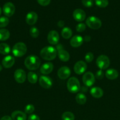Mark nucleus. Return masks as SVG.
<instances>
[{
	"mask_svg": "<svg viewBox=\"0 0 120 120\" xmlns=\"http://www.w3.org/2000/svg\"><path fill=\"white\" fill-rule=\"evenodd\" d=\"M57 50L56 48L51 46H47L42 48L40 51V56L45 60H52L56 57Z\"/></svg>",
	"mask_w": 120,
	"mask_h": 120,
	"instance_id": "obj_1",
	"label": "nucleus"
},
{
	"mask_svg": "<svg viewBox=\"0 0 120 120\" xmlns=\"http://www.w3.org/2000/svg\"><path fill=\"white\" fill-rule=\"evenodd\" d=\"M24 64L28 70H35L40 68L41 60L40 58L35 55H29L26 57Z\"/></svg>",
	"mask_w": 120,
	"mask_h": 120,
	"instance_id": "obj_2",
	"label": "nucleus"
},
{
	"mask_svg": "<svg viewBox=\"0 0 120 120\" xmlns=\"http://www.w3.org/2000/svg\"><path fill=\"white\" fill-rule=\"evenodd\" d=\"M27 51V47L23 42H18L15 43L12 48V53L14 56L21 57L24 56Z\"/></svg>",
	"mask_w": 120,
	"mask_h": 120,
	"instance_id": "obj_3",
	"label": "nucleus"
},
{
	"mask_svg": "<svg viewBox=\"0 0 120 120\" xmlns=\"http://www.w3.org/2000/svg\"><path fill=\"white\" fill-rule=\"evenodd\" d=\"M67 89L71 93H76L80 90L81 86L78 79L76 77H72L67 82Z\"/></svg>",
	"mask_w": 120,
	"mask_h": 120,
	"instance_id": "obj_4",
	"label": "nucleus"
},
{
	"mask_svg": "<svg viewBox=\"0 0 120 120\" xmlns=\"http://www.w3.org/2000/svg\"><path fill=\"white\" fill-rule=\"evenodd\" d=\"M86 24L91 29L96 30L101 28L102 26V22L98 18L94 16H89L86 20Z\"/></svg>",
	"mask_w": 120,
	"mask_h": 120,
	"instance_id": "obj_5",
	"label": "nucleus"
},
{
	"mask_svg": "<svg viewBox=\"0 0 120 120\" xmlns=\"http://www.w3.org/2000/svg\"><path fill=\"white\" fill-rule=\"evenodd\" d=\"M96 66L101 70H105L109 67L110 64V60L108 56L102 55L98 57L96 60Z\"/></svg>",
	"mask_w": 120,
	"mask_h": 120,
	"instance_id": "obj_6",
	"label": "nucleus"
},
{
	"mask_svg": "<svg viewBox=\"0 0 120 120\" xmlns=\"http://www.w3.org/2000/svg\"><path fill=\"white\" fill-rule=\"evenodd\" d=\"M82 82L87 87H91L95 82V77L92 73L90 71L85 73L82 76Z\"/></svg>",
	"mask_w": 120,
	"mask_h": 120,
	"instance_id": "obj_7",
	"label": "nucleus"
},
{
	"mask_svg": "<svg viewBox=\"0 0 120 120\" xmlns=\"http://www.w3.org/2000/svg\"><path fill=\"white\" fill-rule=\"evenodd\" d=\"M14 76L15 81L20 84L24 83L27 79L25 71L21 69H18L15 70Z\"/></svg>",
	"mask_w": 120,
	"mask_h": 120,
	"instance_id": "obj_8",
	"label": "nucleus"
},
{
	"mask_svg": "<svg viewBox=\"0 0 120 120\" xmlns=\"http://www.w3.org/2000/svg\"><path fill=\"white\" fill-rule=\"evenodd\" d=\"M47 40L48 42L52 45H57L60 41V35L58 32L54 30H51L48 34Z\"/></svg>",
	"mask_w": 120,
	"mask_h": 120,
	"instance_id": "obj_9",
	"label": "nucleus"
},
{
	"mask_svg": "<svg viewBox=\"0 0 120 120\" xmlns=\"http://www.w3.org/2000/svg\"><path fill=\"white\" fill-rule=\"evenodd\" d=\"M87 69V65L85 62L82 60H80L76 62L74 66V72L77 75H82Z\"/></svg>",
	"mask_w": 120,
	"mask_h": 120,
	"instance_id": "obj_10",
	"label": "nucleus"
},
{
	"mask_svg": "<svg viewBox=\"0 0 120 120\" xmlns=\"http://www.w3.org/2000/svg\"><path fill=\"white\" fill-rule=\"evenodd\" d=\"M3 12L5 16L8 17L12 16L15 11L14 5L12 2H8L5 4L3 6Z\"/></svg>",
	"mask_w": 120,
	"mask_h": 120,
	"instance_id": "obj_11",
	"label": "nucleus"
},
{
	"mask_svg": "<svg viewBox=\"0 0 120 120\" xmlns=\"http://www.w3.org/2000/svg\"><path fill=\"white\" fill-rule=\"evenodd\" d=\"M40 85L42 88L45 89H49L52 86V81L50 77L47 76H42L39 79Z\"/></svg>",
	"mask_w": 120,
	"mask_h": 120,
	"instance_id": "obj_12",
	"label": "nucleus"
},
{
	"mask_svg": "<svg viewBox=\"0 0 120 120\" xmlns=\"http://www.w3.org/2000/svg\"><path fill=\"white\" fill-rule=\"evenodd\" d=\"M57 74L60 79L65 80L71 75V70L67 66H62L58 69Z\"/></svg>",
	"mask_w": 120,
	"mask_h": 120,
	"instance_id": "obj_13",
	"label": "nucleus"
},
{
	"mask_svg": "<svg viewBox=\"0 0 120 120\" xmlns=\"http://www.w3.org/2000/svg\"><path fill=\"white\" fill-rule=\"evenodd\" d=\"M25 21L27 24L29 25H34L38 21L37 14L34 11L29 12L26 15Z\"/></svg>",
	"mask_w": 120,
	"mask_h": 120,
	"instance_id": "obj_14",
	"label": "nucleus"
},
{
	"mask_svg": "<svg viewBox=\"0 0 120 120\" xmlns=\"http://www.w3.org/2000/svg\"><path fill=\"white\" fill-rule=\"evenodd\" d=\"M73 18L77 22H82L86 18V14L81 9H76L73 12Z\"/></svg>",
	"mask_w": 120,
	"mask_h": 120,
	"instance_id": "obj_15",
	"label": "nucleus"
},
{
	"mask_svg": "<svg viewBox=\"0 0 120 120\" xmlns=\"http://www.w3.org/2000/svg\"><path fill=\"white\" fill-rule=\"evenodd\" d=\"M54 69V65L51 62H47L41 66L40 68V72L45 75H49L52 71Z\"/></svg>",
	"mask_w": 120,
	"mask_h": 120,
	"instance_id": "obj_16",
	"label": "nucleus"
},
{
	"mask_svg": "<svg viewBox=\"0 0 120 120\" xmlns=\"http://www.w3.org/2000/svg\"><path fill=\"white\" fill-rule=\"evenodd\" d=\"M84 42V39L80 35L73 36L70 41V45L73 48H78L81 46Z\"/></svg>",
	"mask_w": 120,
	"mask_h": 120,
	"instance_id": "obj_17",
	"label": "nucleus"
},
{
	"mask_svg": "<svg viewBox=\"0 0 120 120\" xmlns=\"http://www.w3.org/2000/svg\"><path fill=\"white\" fill-rule=\"evenodd\" d=\"M14 63H15V59L11 55L5 56L2 61V65L7 69L11 68L14 65Z\"/></svg>",
	"mask_w": 120,
	"mask_h": 120,
	"instance_id": "obj_18",
	"label": "nucleus"
},
{
	"mask_svg": "<svg viewBox=\"0 0 120 120\" xmlns=\"http://www.w3.org/2000/svg\"><path fill=\"white\" fill-rule=\"evenodd\" d=\"M90 94L95 98H100L103 96L104 91L102 89L98 87H94L90 90Z\"/></svg>",
	"mask_w": 120,
	"mask_h": 120,
	"instance_id": "obj_19",
	"label": "nucleus"
},
{
	"mask_svg": "<svg viewBox=\"0 0 120 120\" xmlns=\"http://www.w3.org/2000/svg\"><path fill=\"white\" fill-rule=\"evenodd\" d=\"M11 118L12 120H26L27 115L22 111L16 110L11 114Z\"/></svg>",
	"mask_w": 120,
	"mask_h": 120,
	"instance_id": "obj_20",
	"label": "nucleus"
},
{
	"mask_svg": "<svg viewBox=\"0 0 120 120\" xmlns=\"http://www.w3.org/2000/svg\"><path fill=\"white\" fill-rule=\"evenodd\" d=\"M105 75L108 79L113 80L116 79L118 77L119 73L117 70L115 69H109L106 71Z\"/></svg>",
	"mask_w": 120,
	"mask_h": 120,
	"instance_id": "obj_21",
	"label": "nucleus"
},
{
	"mask_svg": "<svg viewBox=\"0 0 120 120\" xmlns=\"http://www.w3.org/2000/svg\"><path fill=\"white\" fill-rule=\"evenodd\" d=\"M57 55L60 60H61L62 62H67L70 59V55H69V53L64 49L57 51Z\"/></svg>",
	"mask_w": 120,
	"mask_h": 120,
	"instance_id": "obj_22",
	"label": "nucleus"
},
{
	"mask_svg": "<svg viewBox=\"0 0 120 120\" xmlns=\"http://www.w3.org/2000/svg\"><path fill=\"white\" fill-rule=\"evenodd\" d=\"M72 35V31L69 27H64L61 30V36L65 39L71 38Z\"/></svg>",
	"mask_w": 120,
	"mask_h": 120,
	"instance_id": "obj_23",
	"label": "nucleus"
},
{
	"mask_svg": "<svg viewBox=\"0 0 120 120\" xmlns=\"http://www.w3.org/2000/svg\"><path fill=\"white\" fill-rule=\"evenodd\" d=\"M75 100L78 104H80V105H83V104H85V103L87 102V97L82 93H80L76 94V97H75Z\"/></svg>",
	"mask_w": 120,
	"mask_h": 120,
	"instance_id": "obj_24",
	"label": "nucleus"
},
{
	"mask_svg": "<svg viewBox=\"0 0 120 120\" xmlns=\"http://www.w3.org/2000/svg\"><path fill=\"white\" fill-rule=\"evenodd\" d=\"M9 36H10V33L9 30L4 28L0 29V41H7L9 39Z\"/></svg>",
	"mask_w": 120,
	"mask_h": 120,
	"instance_id": "obj_25",
	"label": "nucleus"
},
{
	"mask_svg": "<svg viewBox=\"0 0 120 120\" xmlns=\"http://www.w3.org/2000/svg\"><path fill=\"white\" fill-rule=\"evenodd\" d=\"M11 51L9 46L5 43H0V53L6 55L9 53Z\"/></svg>",
	"mask_w": 120,
	"mask_h": 120,
	"instance_id": "obj_26",
	"label": "nucleus"
},
{
	"mask_svg": "<svg viewBox=\"0 0 120 120\" xmlns=\"http://www.w3.org/2000/svg\"><path fill=\"white\" fill-rule=\"evenodd\" d=\"M27 79L28 82L31 84H35L38 81V76L35 73L30 71L27 75Z\"/></svg>",
	"mask_w": 120,
	"mask_h": 120,
	"instance_id": "obj_27",
	"label": "nucleus"
},
{
	"mask_svg": "<svg viewBox=\"0 0 120 120\" xmlns=\"http://www.w3.org/2000/svg\"><path fill=\"white\" fill-rule=\"evenodd\" d=\"M62 120H75V116L74 114L69 111H67L62 114Z\"/></svg>",
	"mask_w": 120,
	"mask_h": 120,
	"instance_id": "obj_28",
	"label": "nucleus"
},
{
	"mask_svg": "<svg viewBox=\"0 0 120 120\" xmlns=\"http://www.w3.org/2000/svg\"><path fill=\"white\" fill-rule=\"evenodd\" d=\"M29 34L33 38H37L40 35V31L36 27L33 26L29 29Z\"/></svg>",
	"mask_w": 120,
	"mask_h": 120,
	"instance_id": "obj_29",
	"label": "nucleus"
},
{
	"mask_svg": "<svg viewBox=\"0 0 120 120\" xmlns=\"http://www.w3.org/2000/svg\"><path fill=\"white\" fill-rule=\"evenodd\" d=\"M9 19L5 16L0 17V28L6 27L9 23Z\"/></svg>",
	"mask_w": 120,
	"mask_h": 120,
	"instance_id": "obj_30",
	"label": "nucleus"
},
{
	"mask_svg": "<svg viewBox=\"0 0 120 120\" xmlns=\"http://www.w3.org/2000/svg\"><path fill=\"white\" fill-rule=\"evenodd\" d=\"M108 0H95V4L100 8H105L108 5Z\"/></svg>",
	"mask_w": 120,
	"mask_h": 120,
	"instance_id": "obj_31",
	"label": "nucleus"
},
{
	"mask_svg": "<svg viewBox=\"0 0 120 120\" xmlns=\"http://www.w3.org/2000/svg\"><path fill=\"white\" fill-rule=\"evenodd\" d=\"M35 110V107L32 104H28L25 107V112L26 114H32Z\"/></svg>",
	"mask_w": 120,
	"mask_h": 120,
	"instance_id": "obj_32",
	"label": "nucleus"
},
{
	"mask_svg": "<svg viewBox=\"0 0 120 120\" xmlns=\"http://www.w3.org/2000/svg\"><path fill=\"white\" fill-rule=\"evenodd\" d=\"M86 29V25L84 23H79L76 26V30L78 32H82Z\"/></svg>",
	"mask_w": 120,
	"mask_h": 120,
	"instance_id": "obj_33",
	"label": "nucleus"
},
{
	"mask_svg": "<svg viewBox=\"0 0 120 120\" xmlns=\"http://www.w3.org/2000/svg\"><path fill=\"white\" fill-rule=\"evenodd\" d=\"M94 59V55L93 53H92L91 52H88L85 55V60H86V62H88V63H90Z\"/></svg>",
	"mask_w": 120,
	"mask_h": 120,
	"instance_id": "obj_34",
	"label": "nucleus"
},
{
	"mask_svg": "<svg viewBox=\"0 0 120 120\" xmlns=\"http://www.w3.org/2000/svg\"><path fill=\"white\" fill-rule=\"evenodd\" d=\"M104 76V73L102 70H101V69L98 70L96 72V74H95V78L97 79L98 80L102 79Z\"/></svg>",
	"mask_w": 120,
	"mask_h": 120,
	"instance_id": "obj_35",
	"label": "nucleus"
},
{
	"mask_svg": "<svg viewBox=\"0 0 120 120\" xmlns=\"http://www.w3.org/2000/svg\"><path fill=\"white\" fill-rule=\"evenodd\" d=\"M82 3L86 7H91L94 4L93 0H82Z\"/></svg>",
	"mask_w": 120,
	"mask_h": 120,
	"instance_id": "obj_36",
	"label": "nucleus"
},
{
	"mask_svg": "<svg viewBox=\"0 0 120 120\" xmlns=\"http://www.w3.org/2000/svg\"><path fill=\"white\" fill-rule=\"evenodd\" d=\"M37 2L40 5L45 7V6H47L49 4L51 0H37Z\"/></svg>",
	"mask_w": 120,
	"mask_h": 120,
	"instance_id": "obj_37",
	"label": "nucleus"
},
{
	"mask_svg": "<svg viewBox=\"0 0 120 120\" xmlns=\"http://www.w3.org/2000/svg\"><path fill=\"white\" fill-rule=\"evenodd\" d=\"M28 120H40V118L37 115L31 114L28 117Z\"/></svg>",
	"mask_w": 120,
	"mask_h": 120,
	"instance_id": "obj_38",
	"label": "nucleus"
},
{
	"mask_svg": "<svg viewBox=\"0 0 120 120\" xmlns=\"http://www.w3.org/2000/svg\"><path fill=\"white\" fill-rule=\"evenodd\" d=\"M0 120H12V119L11 117H10V116H5L2 117V118L0 119Z\"/></svg>",
	"mask_w": 120,
	"mask_h": 120,
	"instance_id": "obj_39",
	"label": "nucleus"
},
{
	"mask_svg": "<svg viewBox=\"0 0 120 120\" xmlns=\"http://www.w3.org/2000/svg\"><path fill=\"white\" fill-rule=\"evenodd\" d=\"M57 25L59 27H60V28H64V21L61 20V21H60L58 22Z\"/></svg>",
	"mask_w": 120,
	"mask_h": 120,
	"instance_id": "obj_40",
	"label": "nucleus"
},
{
	"mask_svg": "<svg viewBox=\"0 0 120 120\" xmlns=\"http://www.w3.org/2000/svg\"><path fill=\"white\" fill-rule=\"evenodd\" d=\"M56 49L57 51H58V50H62V49H63V47H62V45H60V44L56 46Z\"/></svg>",
	"mask_w": 120,
	"mask_h": 120,
	"instance_id": "obj_41",
	"label": "nucleus"
},
{
	"mask_svg": "<svg viewBox=\"0 0 120 120\" xmlns=\"http://www.w3.org/2000/svg\"><path fill=\"white\" fill-rule=\"evenodd\" d=\"M84 41H85V42H89L91 41V37L89 36H85L84 38Z\"/></svg>",
	"mask_w": 120,
	"mask_h": 120,
	"instance_id": "obj_42",
	"label": "nucleus"
},
{
	"mask_svg": "<svg viewBox=\"0 0 120 120\" xmlns=\"http://www.w3.org/2000/svg\"><path fill=\"white\" fill-rule=\"evenodd\" d=\"M2 70V66H1V64H0V71H1Z\"/></svg>",
	"mask_w": 120,
	"mask_h": 120,
	"instance_id": "obj_43",
	"label": "nucleus"
},
{
	"mask_svg": "<svg viewBox=\"0 0 120 120\" xmlns=\"http://www.w3.org/2000/svg\"><path fill=\"white\" fill-rule=\"evenodd\" d=\"M1 12H2L1 11V8H0V15H1Z\"/></svg>",
	"mask_w": 120,
	"mask_h": 120,
	"instance_id": "obj_44",
	"label": "nucleus"
}]
</instances>
